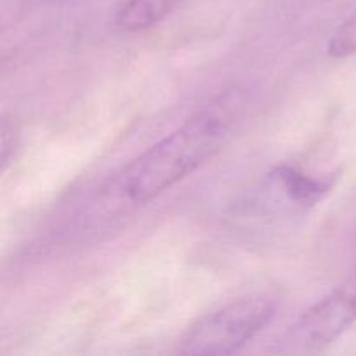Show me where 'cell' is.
<instances>
[{
    "instance_id": "obj_3",
    "label": "cell",
    "mask_w": 356,
    "mask_h": 356,
    "mask_svg": "<svg viewBox=\"0 0 356 356\" xmlns=\"http://www.w3.org/2000/svg\"><path fill=\"white\" fill-rule=\"evenodd\" d=\"M356 322V287H343L306 309L289 329L285 344L292 350L318 351L336 343Z\"/></svg>"
},
{
    "instance_id": "obj_2",
    "label": "cell",
    "mask_w": 356,
    "mask_h": 356,
    "mask_svg": "<svg viewBox=\"0 0 356 356\" xmlns=\"http://www.w3.org/2000/svg\"><path fill=\"white\" fill-rule=\"evenodd\" d=\"M273 316L270 299H236L195 322L177 343V353L232 355L266 329Z\"/></svg>"
},
{
    "instance_id": "obj_5",
    "label": "cell",
    "mask_w": 356,
    "mask_h": 356,
    "mask_svg": "<svg viewBox=\"0 0 356 356\" xmlns=\"http://www.w3.org/2000/svg\"><path fill=\"white\" fill-rule=\"evenodd\" d=\"M177 0H127L115 16V26L125 33L148 30L176 7Z\"/></svg>"
},
{
    "instance_id": "obj_6",
    "label": "cell",
    "mask_w": 356,
    "mask_h": 356,
    "mask_svg": "<svg viewBox=\"0 0 356 356\" xmlns=\"http://www.w3.org/2000/svg\"><path fill=\"white\" fill-rule=\"evenodd\" d=\"M327 52L332 58H346L356 52V13L348 17L330 37Z\"/></svg>"
},
{
    "instance_id": "obj_7",
    "label": "cell",
    "mask_w": 356,
    "mask_h": 356,
    "mask_svg": "<svg viewBox=\"0 0 356 356\" xmlns=\"http://www.w3.org/2000/svg\"><path fill=\"white\" fill-rule=\"evenodd\" d=\"M17 146V134L14 125L10 124L7 118L2 120V127H0V163H2V172H6L9 167L10 159L14 156Z\"/></svg>"
},
{
    "instance_id": "obj_4",
    "label": "cell",
    "mask_w": 356,
    "mask_h": 356,
    "mask_svg": "<svg viewBox=\"0 0 356 356\" xmlns=\"http://www.w3.org/2000/svg\"><path fill=\"white\" fill-rule=\"evenodd\" d=\"M268 183L273 190L280 191L289 204L301 207L315 205L332 188V179H316L289 165L277 167L268 177Z\"/></svg>"
},
{
    "instance_id": "obj_1",
    "label": "cell",
    "mask_w": 356,
    "mask_h": 356,
    "mask_svg": "<svg viewBox=\"0 0 356 356\" xmlns=\"http://www.w3.org/2000/svg\"><path fill=\"white\" fill-rule=\"evenodd\" d=\"M249 97V90L240 86L212 97L184 124L124 167L106 193L127 205H143L176 186L232 141L247 115Z\"/></svg>"
}]
</instances>
